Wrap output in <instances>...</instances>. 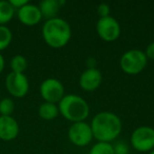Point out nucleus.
<instances>
[{
    "label": "nucleus",
    "mask_w": 154,
    "mask_h": 154,
    "mask_svg": "<svg viewBox=\"0 0 154 154\" xmlns=\"http://www.w3.org/2000/svg\"><path fill=\"white\" fill-rule=\"evenodd\" d=\"M93 137L97 141L111 143L120 135L122 130V119L113 112L103 111L97 113L90 124Z\"/></svg>",
    "instance_id": "1"
},
{
    "label": "nucleus",
    "mask_w": 154,
    "mask_h": 154,
    "mask_svg": "<svg viewBox=\"0 0 154 154\" xmlns=\"http://www.w3.org/2000/svg\"><path fill=\"white\" fill-rule=\"evenodd\" d=\"M110 12H111V9H110V5L108 3H100L97 7V14H98L99 18L111 16L110 15Z\"/></svg>",
    "instance_id": "21"
},
{
    "label": "nucleus",
    "mask_w": 154,
    "mask_h": 154,
    "mask_svg": "<svg viewBox=\"0 0 154 154\" xmlns=\"http://www.w3.org/2000/svg\"><path fill=\"white\" fill-rule=\"evenodd\" d=\"M38 115L43 120H53L58 117L59 115V110H58L57 103H43L39 106Z\"/></svg>",
    "instance_id": "14"
},
{
    "label": "nucleus",
    "mask_w": 154,
    "mask_h": 154,
    "mask_svg": "<svg viewBox=\"0 0 154 154\" xmlns=\"http://www.w3.org/2000/svg\"><path fill=\"white\" fill-rule=\"evenodd\" d=\"M113 150L114 154H129V145L126 141H116L113 145Z\"/></svg>",
    "instance_id": "20"
},
{
    "label": "nucleus",
    "mask_w": 154,
    "mask_h": 154,
    "mask_svg": "<svg viewBox=\"0 0 154 154\" xmlns=\"http://www.w3.org/2000/svg\"><path fill=\"white\" fill-rule=\"evenodd\" d=\"M149 154H154V150H152L151 152H149Z\"/></svg>",
    "instance_id": "25"
},
{
    "label": "nucleus",
    "mask_w": 154,
    "mask_h": 154,
    "mask_svg": "<svg viewBox=\"0 0 154 154\" xmlns=\"http://www.w3.org/2000/svg\"><path fill=\"white\" fill-rule=\"evenodd\" d=\"M63 3L64 1H60V0H43L41 1L38 8L40 10L42 18H45V20H50L58 17L60 8Z\"/></svg>",
    "instance_id": "13"
},
{
    "label": "nucleus",
    "mask_w": 154,
    "mask_h": 154,
    "mask_svg": "<svg viewBox=\"0 0 154 154\" xmlns=\"http://www.w3.org/2000/svg\"><path fill=\"white\" fill-rule=\"evenodd\" d=\"M15 11L10 1L0 0V26H5L11 21L15 15Z\"/></svg>",
    "instance_id": "15"
},
{
    "label": "nucleus",
    "mask_w": 154,
    "mask_h": 154,
    "mask_svg": "<svg viewBox=\"0 0 154 154\" xmlns=\"http://www.w3.org/2000/svg\"><path fill=\"white\" fill-rule=\"evenodd\" d=\"M59 114L72 124L86 122L90 114V106L84 97L76 94L64 95L57 103Z\"/></svg>",
    "instance_id": "3"
},
{
    "label": "nucleus",
    "mask_w": 154,
    "mask_h": 154,
    "mask_svg": "<svg viewBox=\"0 0 154 154\" xmlns=\"http://www.w3.org/2000/svg\"><path fill=\"white\" fill-rule=\"evenodd\" d=\"M68 137L71 143L77 147H86L94 138L90 124L86 122H74L71 125L68 130Z\"/></svg>",
    "instance_id": "8"
},
{
    "label": "nucleus",
    "mask_w": 154,
    "mask_h": 154,
    "mask_svg": "<svg viewBox=\"0 0 154 154\" xmlns=\"http://www.w3.org/2000/svg\"><path fill=\"white\" fill-rule=\"evenodd\" d=\"M143 52H145L148 59L154 60V41L150 42L149 45H147V48H146V51H143Z\"/></svg>",
    "instance_id": "22"
},
{
    "label": "nucleus",
    "mask_w": 154,
    "mask_h": 154,
    "mask_svg": "<svg viewBox=\"0 0 154 154\" xmlns=\"http://www.w3.org/2000/svg\"><path fill=\"white\" fill-rule=\"evenodd\" d=\"M10 66H11L12 72L24 74V71L28 68V60L22 55H15L11 59Z\"/></svg>",
    "instance_id": "16"
},
{
    "label": "nucleus",
    "mask_w": 154,
    "mask_h": 154,
    "mask_svg": "<svg viewBox=\"0 0 154 154\" xmlns=\"http://www.w3.org/2000/svg\"><path fill=\"white\" fill-rule=\"evenodd\" d=\"M89 154H114L113 145L111 143L97 141L91 147Z\"/></svg>",
    "instance_id": "17"
},
{
    "label": "nucleus",
    "mask_w": 154,
    "mask_h": 154,
    "mask_svg": "<svg viewBox=\"0 0 154 154\" xmlns=\"http://www.w3.org/2000/svg\"><path fill=\"white\" fill-rule=\"evenodd\" d=\"M10 3L12 5V7L15 10H19L20 8H22L23 5H28V0H10Z\"/></svg>",
    "instance_id": "23"
},
{
    "label": "nucleus",
    "mask_w": 154,
    "mask_h": 154,
    "mask_svg": "<svg viewBox=\"0 0 154 154\" xmlns=\"http://www.w3.org/2000/svg\"><path fill=\"white\" fill-rule=\"evenodd\" d=\"M13 34L8 26H0V51L5 50L12 42Z\"/></svg>",
    "instance_id": "18"
},
{
    "label": "nucleus",
    "mask_w": 154,
    "mask_h": 154,
    "mask_svg": "<svg viewBox=\"0 0 154 154\" xmlns=\"http://www.w3.org/2000/svg\"><path fill=\"white\" fill-rule=\"evenodd\" d=\"M148 58L145 52L132 49L125 52L119 60V66L122 72L128 75H137L147 66Z\"/></svg>",
    "instance_id": "4"
},
{
    "label": "nucleus",
    "mask_w": 154,
    "mask_h": 154,
    "mask_svg": "<svg viewBox=\"0 0 154 154\" xmlns=\"http://www.w3.org/2000/svg\"><path fill=\"white\" fill-rule=\"evenodd\" d=\"M96 32L100 39L106 42L117 40L122 33V28L117 20L112 16L99 18L96 22Z\"/></svg>",
    "instance_id": "6"
},
{
    "label": "nucleus",
    "mask_w": 154,
    "mask_h": 154,
    "mask_svg": "<svg viewBox=\"0 0 154 154\" xmlns=\"http://www.w3.org/2000/svg\"><path fill=\"white\" fill-rule=\"evenodd\" d=\"M5 88L13 97L22 98L28 94L30 84L24 74L11 72L5 78Z\"/></svg>",
    "instance_id": "9"
},
{
    "label": "nucleus",
    "mask_w": 154,
    "mask_h": 154,
    "mask_svg": "<svg viewBox=\"0 0 154 154\" xmlns=\"http://www.w3.org/2000/svg\"><path fill=\"white\" fill-rule=\"evenodd\" d=\"M39 92L45 103H58L66 95L62 82L53 77L47 78L41 82Z\"/></svg>",
    "instance_id": "7"
},
{
    "label": "nucleus",
    "mask_w": 154,
    "mask_h": 154,
    "mask_svg": "<svg viewBox=\"0 0 154 154\" xmlns=\"http://www.w3.org/2000/svg\"><path fill=\"white\" fill-rule=\"evenodd\" d=\"M19 134V125L13 116H0V139L10 141Z\"/></svg>",
    "instance_id": "12"
},
{
    "label": "nucleus",
    "mask_w": 154,
    "mask_h": 154,
    "mask_svg": "<svg viewBox=\"0 0 154 154\" xmlns=\"http://www.w3.org/2000/svg\"><path fill=\"white\" fill-rule=\"evenodd\" d=\"M79 87L87 92H93L100 87L103 74L97 68H87L79 76Z\"/></svg>",
    "instance_id": "10"
},
{
    "label": "nucleus",
    "mask_w": 154,
    "mask_h": 154,
    "mask_svg": "<svg viewBox=\"0 0 154 154\" xmlns=\"http://www.w3.org/2000/svg\"><path fill=\"white\" fill-rule=\"evenodd\" d=\"M17 17L22 24L28 26H36L42 19L38 5H32L30 2L17 10Z\"/></svg>",
    "instance_id": "11"
},
{
    "label": "nucleus",
    "mask_w": 154,
    "mask_h": 154,
    "mask_svg": "<svg viewBox=\"0 0 154 154\" xmlns=\"http://www.w3.org/2000/svg\"><path fill=\"white\" fill-rule=\"evenodd\" d=\"M130 143L138 152H151L154 150V128L140 126L132 132Z\"/></svg>",
    "instance_id": "5"
},
{
    "label": "nucleus",
    "mask_w": 154,
    "mask_h": 154,
    "mask_svg": "<svg viewBox=\"0 0 154 154\" xmlns=\"http://www.w3.org/2000/svg\"><path fill=\"white\" fill-rule=\"evenodd\" d=\"M15 110V103L13 99L5 98L0 100V116H12Z\"/></svg>",
    "instance_id": "19"
},
{
    "label": "nucleus",
    "mask_w": 154,
    "mask_h": 154,
    "mask_svg": "<svg viewBox=\"0 0 154 154\" xmlns=\"http://www.w3.org/2000/svg\"><path fill=\"white\" fill-rule=\"evenodd\" d=\"M42 38L49 47L60 49L69 43L72 37V29L69 22L62 18L56 17L45 20L41 30Z\"/></svg>",
    "instance_id": "2"
},
{
    "label": "nucleus",
    "mask_w": 154,
    "mask_h": 154,
    "mask_svg": "<svg viewBox=\"0 0 154 154\" xmlns=\"http://www.w3.org/2000/svg\"><path fill=\"white\" fill-rule=\"evenodd\" d=\"M5 58H3V56L1 55V53H0V74L2 73L3 69H5Z\"/></svg>",
    "instance_id": "24"
}]
</instances>
